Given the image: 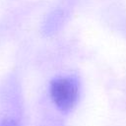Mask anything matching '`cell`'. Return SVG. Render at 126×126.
Wrapping results in <instances>:
<instances>
[{
  "label": "cell",
  "instance_id": "cell-1",
  "mask_svg": "<svg viewBox=\"0 0 126 126\" xmlns=\"http://www.w3.org/2000/svg\"><path fill=\"white\" fill-rule=\"evenodd\" d=\"M50 95L54 104L62 111H68L76 104L79 95V87L75 79L60 77L52 81Z\"/></svg>",
  "mask_w": 126,
  "mask_h": 126
},
{
  "label": "cell",
  "instance_id": "cell-2",
  "mask_svg": "<svg viewBox=\"0 0 126 126\" xmlns=\"http://www.w3.org/2000/svg\"><path fill=\"white\" fill-rule=\"evenodd\" d=\"M0 126H19V125L13 119H5L0 123Z\"/></svg>",
  "mask_w": 126,
  "mask_h": 126
}]
</instances>
